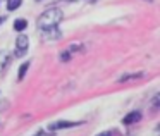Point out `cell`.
<instances>
[{
  "mask_svg": "<svg viewBox=\"0 0 160 136\" xmlns=\"http://www.w3.org/2000/svg\"><path fill=\"white\" fill-rule=\"evenodd\" d=\"M62 18H64L62 11H59V9H55V7H53V9H47V11L38 18L36 26H38L42 31H50V29H55L57 28V24L62 21Z\"/></svg>",
  "mask_w": 160,
  "mask_h": 136,
  "instance_id": "obj_1",
  "label": "cell"
},
{
  "mask_svg": "<svg viewBox=\"0 0 160 136\" xmlns=\"http://www.w3.org/2000/svg\"><path fill=\"white\" fill-rule=\"evenodd\" d=\"M29 47V38L26 35H19L18 40H16V48H18V53L21 55V53H24L26 50H28Z\"/></svg>",
  "mask_w": 160,
  "mask_h": 136,
  "instance_id": "obj_2",
  "label": "cell"
},
{
  "mask_svg": "<svg viewBox=\"0 0 160 136\" xmlns=\"http://www.w3.org/2000/svg\"><path fill=\"white\" fill-rule=\"evenodd\" d=\"M78 122H71V121H57V122H52V124L48 126L50 131H57V129H64V128H72V126H76Z\"/></svg>",
  "mask_w": 160,
  "mask_h": 136,
  "instance_id": "obj_3",
  "label": "cell"
},
{
  "mask_svg": "<svg viewBox=\"0 0 160 136\" xmlns=\"http://www.w3.org/2000/svg\"><path fill=\"white\" fill-rule=\"evenodd\" d=\"M138 121H141V112H139V110L129 112V114L122 119V122H124V124H132V122H138Z\"/></svg>",
  "mask_w": 160,
  "mask_h": 136,
  "instance_id": "obj_4",
  "label": "cell"
},
{
  "mask_svg": "<svg viewBox=\"0 0 160 136\" xmlns=\"http://www.w3.org/2000/svg\"><path fill=\"white\" fill-rule=\"evenodd\" d=\"M9 64V53L7 52H0V73L7 67Z\"/></svg>",
  "mask_w": 160,
  "mask_h": 136,
  "instance_id": "obj_5",
  "label": "cell"
},
{
  "mask_svg": "<svg viewBox=\"0 0 160 136\" xmlns=\"http://www.w3.org/2000/svg\"><path fill=\"white\" fill-rule=\"evenodd\" d=\"M26 26H28V21H26V19H16L14 21L16 31H22V29H26Z\"/></svg>",
  "mask_w": 160,
  "mask_h": 136,
  "instance_id": "obj_6",
  "label": "cell"
},
{
  "mask_svg": "<svg viewBox=\"0 0 160 136\" xmlns=\"http://www.w3.org/2000/svg\"><path fill=\"white\" fill-rule=\"evenodd\" d=\"M21 4L22 0H7V11H16Z\"/></svg>",
  "mask_w": 160,
  "mask_h": 136,
  "instance_id": "obj_7",
  "label": "cell"
},
{
  "mask_svg": "<svg viewBox=\"0 0 160 136\" xmlns=\"http://www.w3.org/2000/svg\"><path fill=\"white\" fill-rule=\"evenodd\" d=\"M28 67H29V62H24L21 67H19V73H18V79H22V78L26 76V73H28Z\"/></svg>",
  "mask_w": 160,
  "mask_h": 136,
  "instance_id": "obj_8",
  "label": "cell"
},
{
  "mask_svg": "<svg viewBox=\"0 0 160 136\" xmlns=\"http://www.w3.org/2000/svg\"><path fill=\"white\" fill-rule=\"evenodd\" d=\"M141 76H143V73H136V74H124V76H122L119 81H128V79H131V78L134 79V78H141Z\"/></svg>",
  "mask_w": 160,
  "mask_h": 136,
  "instance_id": "obj_9",
  "label": "cell"
},
{
  "mask_svg": "<svg viewBox=\"0 0 160 136\" xmlns=\"http://www.w3.org/2000/svg\"><path fill=\"white\" fill-rule=\"evenodd\" d=\"M71 59V53L69 52H62L60 53V60H69Z\"/></svg>",
  "mask_w": 160,
  "mask_h": 136,
  "instance_id": "obj_10",
  "label": "cell"
},
{
  "mask_svg": "<svg viewBox=\"0 0 160 136\" xmlns=\"http://www.w3.org/2000/svg\"><path fill=\"white\" fill-rule=\"evenodd\" d=\"M97 136H110V133H100V134H97Z\"/></svg>",
  "mask_w": 160,
  "mask_h": 136,
  "instance_id": "obj_11",
  "label": "cell"
},
{
  "mask_svg": "<svg viewBox=\"0 0 160 136\" xmlns=\"http://www.w3.org/2000/svg\"><path fill=\"white\" fill-rule=\"evenodd\" d=\"M36 136H52V134H47V133H38Z\"/></svg>",
  "mask_w": 160,
  "mask_h": 136,
  "instance_id": "obj_12",
  "label": "cell"
},
{
  "mask_svg": "<svg viewBox=\"0 0 160 136\" xmlns=\"http://www.w3.org/2000/svg\"><path fill=\"white\" fill-rule=\"evenodd\" d=\"M0 23H2V19H0Z\"/></svg>",
  "mask_w": 160,
  "mask_h": 136,
  "instance_id": "obj_13",
  "label": "cell"
}]
</instances>
